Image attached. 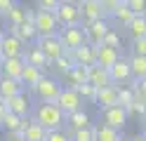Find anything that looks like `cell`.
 Returning <instances> with one entry per match:
<instances>
[{
	"instance_id": "obj_40",
	"label": "cell",
	"mask_w": 146,
	"mask_h": 141,
	"mask_svg": "<svg viewBox=\"0 0 146 141\" xmlns=\"http://www.w3.org/2000/svg\"><path fill=\"white\" fill-rule=\"evenodd\" d=\"M45 141H71V134L66 129H52V132H47Z\"/></svg>"
},
{
	"instance_id": "obj_4",
	"label": "cell",
	"mask_w": 146,
	"mask_h": 141,
	"mask_svg": "<svg viewBox=\"0 0 146 141\" xmlns=\"http://www.w3.org/2000/svg\"><path fill=\"white\" fill-rule=\"evenodd\" d=\"M33 24H35V31L38 35H57L59 33V21H57V14L47 12V9H35L33 12Z\"/></svg>"
},
{
	"instance_id": "obj_22",
	"label": "cell",
	"mask_w": 146,
	"mask_h": 141,
	"mask_svg": "<svg viewBox=\"0 0 146 141\" xmlns=\"http://www.w3.org/2000/svg\"><path fill=\"white\" fill-rule=\"evenodd\" d=\"M21 136L26 141H45V136H47V132H45V127H40L38 122H35L33 118H26L24 122V129H21Z\"/></svg>"
},
{
	"instance_id": "obj_26",
	"label": "cell",
	"mask_w": 146,
	"mask_h": 141,
	"mask_svg": "<svg viewBox=\"0 0 146 141\" xmlns=\"http://www.w3.org/2000/svg\"><path fill=\"white\" fill-rule=\"evenodd\" d=\"M42 71L40 68H35V66H29V64H24V68H21V75H19V82L24 85V87H29V89H33L35 85L40 82V78H42Z\"/></svg>"
},
{
	"instance_id": "obj_31",
	"label": "cell",
	"mask_w": 146,
	"mask_h": 141,
	"mask_svg": "<svg viewBox=\"0 0 146 141\" xmlns=\"http://www.w3.org/2000/svg\"><path fill=\"white\" fill-rule=\"evenodd\" d=\"M26 12H29V9H26L24 5H19L17 3L10 12H7V17H5V21H7V28L10 26H21L24 21H26Z\"/></svg>"
},
{
	"instance_id": "obj_43",
	"label": "cell",
	"mask_w": 146,
	"mask_h": 141,
	"mask_svg": "<svg viewBox=\"0 0 146 141\" xmlns=\"http://www.w3.org/2000/svg\"><path fill=\"white\" fill-rule=\"evenodd\" d=\"M132 54H137V56H146V38L132 40Z\"/></svg>"
},
{
	"instance_id": "obj_48",
	"label": "cell",
	"mask_w": 146,
	"mask_h": 141,
	"mask_svg": "<svg viewBox=\"0 0 146 141\" xmlns=\"http://www.w3.org/2000/svg\"><path fill=\"white\" fill-rule=\"evenodd\" d=\"M61 3H78V0H61Z\"/></svg>"
},
{
	"instance_id": "obj_29",
	"label": "cell",
	"mask_w": 146,
	"mask_h": 141,
	"mask_svg": "<svg viewBox=\"0 0 146 141\" xmlns=\"http://www.w3.org/2000/svg\"><path fill=\"white\" fill-rule=\"evenodd\" d=\"M130 71H132V80H146V56H137L130 54Z\"/></svg>"
},
{
	"instance_id": "obj_37",
	"label": "cell",
	"mask_w": 146,
	"mask_h": 141,
	"mask_svg": "<svg viewBox=\"0 0 146 141\" xmlns=\"http://www.w3.org/2000/svg\"><path fill=\"white\" fill-rule=\"evenodd\" d=\"M71 141H94V129L92 127H85V129H76V132H68Z\"/></svg>"
},
{
	"instance_id": "obj_14",
	"label": "cell",
	"mask_w": 146,
	"mask_h": 141,
	"mask_svg": "<svg viewBox=\"0 0 146 141\" xmlns=\"http://www.w3.org/2000/svg\"><path fill=\"white\" fill-rule=\"evenodd\" d=\"M108 75H111V82L118 85V87H123L125 82H132V71H130V61L127 59H118L111 68H108Z\"/></svg>"
},
{
	"instance_id": "obj_49",
	"label": "cell",
	"mask_w": 146,
	"mask_h": 141,
	"mask_svg": "<svg viewBox=\"0 0 146 141\" xmlns=\"http://www.w3.org/2000/svg\"><path fill=\"white\" fill-rule=\"evenodd\" d=\"M120 141H132V139H125V136H123V139H120Z\"/></svg>"
},
{
	"instance_id": "obj_10",
	"label": "cell",
	"mask_w": 146,
	"mask_h": 141,
	"mask_svg": "<svg viewBox=\"0 0 146 141\" xmlns=\"http://www.w3.org/2000/svg\"><path fill=\"white\" fill-rule=\"evenodd\" d=\"M76 5H78V12H80V21H83V26L97 21V19H106L102 5H99V0H78Z\"/></svg>"
},
{
	"instance_id": "obj_33",
	"label": "cell",
	"mask_w": 146,
	"mask_h": 141,
	"mask_svg": "<svg viewBox=\"0 0 146 141\" xmlns=\"http://www.w3.org/2000/svg\"><path fill=\"white\" fill-rule=\"evenodd\" d=\"M102 45H106V47H113V50H118L120 52V45H123V38H120V33L115 31V28H111L106 35H104V40H102Z\"/></svg>"
},
{
	"instance_id": "obj_46",
	"label": "cell",
	"mask_w": 146,
	"mask_h": 141,
	"mask_svg": "<svg viewBox=\"0 0 146 141\" xmlns=\"http://www.w3.org/2000/svg\"><path fill=\"white\" fill-rule=\"evenodd\" d=\"M5 113H7V106H5V101L0 99V120H3V115H5Z\"/></svg>"
},
{
	"instance_id": "obj_17",
	"label": "cell",
	"mask_w": 146,
	"mask_h": 141,
	"mask_svg": "<svg viewBox=\"0 0 146 141\" xmlns=\"http://www.w3.org/2000/svg\"><path fill=\"white\" fill-rule=\"evenodd\" d=\"M87 82L92 85V87H97V89L106 87V85H113V82H111V75H108V71L102 68V66H97V64L87 66Z\"/></svg>"
},
{
	"instance_id": "obj_5",
	"label": "cell",
	"mask_w": 146,
	"mask_h": 141,
	"mask_svg": "<svg viewBox=\"0 0 146 141\" xmlns=\"http://www.w3.org/2000/svg\"><path fill=\"white\" fill-rule=\"evenodd\" d=\"M33 45L45 54V59H47V61H54V59H59V56H64V45L59 42L57 35H47V38L38 35Z\"/></svg>"
},
{
	"instance_id": "obj_16",
	"label": "cell",
	"mask_w": 146,
	"mask_h": 141,
	"mask_svg": "<svg viewBox=\"0 0 146 141\" xmlns=\"http://www.w3.org/2000/svg\"><path fill=\"white\" fill-rule=\"evenodd\" d=\"M94 103L99 106V111L115 106V103H118V85H106V87L97 89V99H94Z\"/></svg>"
},
{
	"instance_id": "obj_27",
	"label": "cell",
	"mask_w": 146,
	"mask_h": 141,
	"mask_svg": "<svg viewBox=\"0 0 146 141\" xmlns=\"http://www.w3.org/2000/svg\"><path fill=\"white\" fill-rule=\"evenodd\" d=\"M24 122H26V118H19V115H14V113L7 111L3 115V120H0V127H3L7 134H21Z\"/></svg>"
},
{
	"instance_id": "obj_18",
	"label": "cell",
	"mask_w": 146,
	"mask_h": 141,
	"mask_svg": "<svg viewBox=\"0 0 146 141\" xmlns=\"http://www.w3.org/2000/svg\"><path fill=\"white\" fill-rule=\"evenodd\" d=\"M21 59H24V64H29V66H35V68H40L42 73L47 71V66H50V61L45 59V54H42V52H40V50H38L35 45L26 47V50H24V56H21Z\"/></svg>"
},
{
	"instance_id": "obj_9",
	"label": "cell",
	"mask_w": 146,
	"mask_h": 141,
	"mask_svg": "<svg viewBox=\"0 0 146 141\" xmlns=\"http://www.w3.org/2000/svg\"><path fill=\"white\" fill-rule=\"evenodd\" d=\"M7 33L17 35L24 45L35 42V38H38V31H35V24H33V9H29V12H26V21H24L21 26H10V28H7Z\"/></svg>"
},
{
	"instance_id": "obj_11",
	"label": "cell",
	"mask_w": 146,
	"mask_h": 141,
	"mask_svg": "<svg viewBox=\"0 0 146 141\" xmlns=\"http://www.w3.org/2000/svg\"><path fill=\"white\" fill-rule=\"evenodd\" d=\"M83 31H85L87 45H102L104 35L111 31V24H108V19H97V21H92V24H85Z\"/></svg>"
},
{
	"instance_id": "obj_8",
	"label": "cell",
	"mask_w": 146,
	"mask_h": 141,
	"mask_svg": "<svg viewBox=\"0 0 146 141\" xmlns=\"http://www.w3.org/2000/svg\"><path fill=\"white\" fill-rule=\"evenodd\" d=\"M54 103L61 108L64 115H68V113H73V111L83 108V99H80L78 89H71V87H61V92H59V97H57Z\"/></svg>"
},
{
	"instance_id": "obj_25",
	"label": "cell",
	"mask_w": 146,
	"mask_h": 141,
	"mask_svg": "<svg viewBox=\"0 0 146 141\" xmlns=\"http://www.w3.org/2000/svg\"><path fill=\"white\" fill-rule=\"evenodd\" d=\"M73 56V64L76 66H92L94 64V45H83V47H78V50H73L71 52Z\"/></svg>"
},
{
	"instance_id": "obj_13",
	"label": "cell",
	"mask_w": 146,
	"mask_h": 141,
	"mask_svg": "<svg viewBox=\"0 0 146 141\" xmlns=\"http://www.w3.org/2000/svg\"><path fill=\"white\" fill-rule=\"evenodd\" d=\"M5 106H7V111H10V113H14V115H19V118H29L31 111H33V106H31V97H29L26 92L17 94V97H12V99H7Z\"/></svg>"
},
{
	"instance_id": "obj_15",
	"label": "cell",
	"mask_w": 146,
	"mask_h": 141,
	"mask_svg": "<svg viewBox=\"0 0 146 141\" xmlns=\"http://www.w3.org/2000/svg\"><path fill=\"white\" fill-rule=\"evenodd\" d=\"M120 59V52L113 50V47H106V45H94V64L102 66V68H111V66Z\"/></svg>"
},
{
	"instance_id": "obj_36",
	"label": "cell",
	"mask_w": 146,
	"mask_h": 141,
	"mask_svg": "<svg viewBox=\"0 0 146 141\" xmlns=\"http://www.w3.org/2000/svg\"><path fill=\"white\" fill-rule=\"evenodd\" d=\"M132 101H134V94H132V89H130V85H127V87H118V106L127 108Z\"/></svg>"
},
{
	"instance_id": "obj_34",
	"label": "cell",
	"mask_w": 146,
	"mask_h": 141,
	"mask_svg": "<svg viewBox=\"0 0 146 141\" xmlns=\"http://www.w3.org/2000/svg\"><path fill=\"white\" fill-rule=\"evenodd\" d=\"M125 111H127V115H137L141 122H146V103H141V101H137V99H134Z\"/></svg>"
},
{
	"instance_id": "obj_2",
	"label": "cell",
	"mask_w": 146,
	"mask_h": 141,
	"mask_svg": "<svg viewBox=\"0 0 146 141\" xmlns=\"http://www.w3.org/2000/svg\"><path fill=\"white\" fill-rule=\"evenodd\" d=\"M64 85L57 80V78H50V75H42L40 82L33 87V94H35V99H38L40 103H54L59 97V92H61Z\"/></svg>"
},
{
	"instance_id": "obj_45",
	"label": "cell",
	"mask_w": 146,
	"mask_h": 141,
	"mask_svg": "<svg viewBox=\"0 0 146 141\" xmlns=\"http://www.w3.org/2000/svg\"><path fill=\"white\" fill-rule=\"evenodd\" d=\"M5 141H26V139H24L21 134H7V139H5Z\"/></svg>"
},
{
	"instance_id": "obj_38",
	"label": "cell",
	"mask_w": 146,
	"mask_h": 141,
	"mask_svg": "<svg viewBox=\"0 0 146 141\" xmlns=\"http://www.w3.org/2000/svg\"><path fill=\"white\" fill-rule=\"evenodd\" d=\"M78 89V94H80V99L83 101H92L94 103V99H97V87H92L90 82H85V85H80V87H76Z\"/></svg>"
},
{
	"instance_id": "obj_30",
	"label": "cell",
	"mask_w": 146,
	"mask_h": 141,
	"mask_svg": "<svg viewBox=\"0 0 146 141\" xmlns=\"http://www.w3.org/2000/svg\"><path fill=\"white\" fill-rule=\"evenodd\" d=\"M92 129H94V141H120L123 136H120V132L118 129H111V127H106V125H92Z\"/></svg>"
},
{
	"instance_id": "obj_24",
	"label": "cell",
	"mask_w": 146,
	"mask_h": 141,
	"mask_svg": "<svg viewBox=\"0 0 146 141\" xmlns=\"http://www.w3.org/2000/svg\"><path fill=\"white\" fill-rule=\"evenodd\" d=\"M21 92H24V85L19 80L3 78V75H0V99H3V101L12 99V97H17V94H21Z\"/></svg>"
},
{
	"instance_id": "obj_47",
	"label": "cell",
	"mask_w": 146,
	"mask_h": 141,
	"mask_svg": "<svg viewBox=\"0 0 146 141\" xmlns=\"http://www.w3.org/2000/svg\"><path fill=\"white\" fill-rule=\"evenodd\" d=\"M132 141H146V134H144V132H141V134H137Z\"/></svg>"
},
{
	"instance_id": "obj_44",
	"label": "cell",
	"mask_w": 146,
	"mask_h": 141,
	"mask_svg": "<svg viewBox=\"0 0 146 141\" xmlns=\"http://www.w3.org/2000/svg\"><path fill=\"white\" fill-rule=\"evenodd\" d=\"M17 5V0H0V17H7V12Z\"/></svg>"
},
{
	"instance_id": "obj_32",
	"label": "cell",
	"mask_w": 146,
	"mask_h": 141,
	"mask_svg": "<svg viewBox=\"0 0 146 141\" xmlns=\"http://www.w3.org/2000/svg\"><path fill=\"white\" fill-rule=\"evenodd\" d=\"M132 17H134V14L130 12V7H127L125 3H123V5H118L113 12H111V19H113L115 24H120V26H127V24L132 21Z\"/></svg>"
},
{
	"instance_id": "obj_7",
	"label": "cell",
	"mask_w": 146,
	"mask_h": 141,
	"mask_svg": "<svg viewBox=\"0 0 146 141\" xmlns=\"http://www.w3.org/2000/svg\"><path fill=\"white\" fill-rule=\"evenodd\" d=\"M127 120H130V115H127V111L123 106H111V108H104L102 111V125L106 127H111V129H118L120 132L125 125H127Z\"/></svg>"
},
{
	"instance_id": "obj_12",
	"label": "cell",
	"mask_w": 146,
	"mask_h": 141,
	"mask_svg": "<svg viewBox=\"0 0 146 141\" xmlns=\"http://www.w3.org/2000/svg\"><path fill=\"white\" fill-rule=\"evenodd\" d=\"M57 21L59 26H83V21H80V12H78V5L76 3H61L57 12Z\"/></svg>"
},
{
	"instance_id": "obj_20",
	"label": "cell",
	"mask_w": 146,
	"mask_h": 141,
	"mask_svg": "<svg viewBox=\"0 0 146 141\" xmlns=\"http://www.w3.org/2000/svg\"><path fill=\"white\" fill-rule=\"evenodd\" d=\"M21 68H24V59L21 56H17V59H0V75H3V78L19 80Z\"/></svg>"
},
{
	"instance_id": "obj_28",
	"label": "cell",
	"mask_w": 146,
	"mask_h": 141,
	"mask_svg": "<svg viewBox=\"0 0 146 141\" xmlns=\"http://www.w3.org/2000/svg\"><path fill=\"white\" fill-rule=\"evenodd\" d=\"M130 40H139V38H146V14L144 17H132V21L125 26Z\"/></svg>"
},
{
	"instance_id": "obj_3",
	"label": "cell",
	"mask_w": 146,
	"mask_h": 141,
	"mask_svg": "<svg viewBox=\"0 0 146 141\" xmlns=\"http://www.w3.org/2000/svg\"><path fill=\"white\" fill-rule=\"evenodd\" d=\"M57 38L64 45V52H73V50H78V47H83L87 42L83 26H64V28H59Z\"/></svg>"
},
{
	"instance_id": "obj_21",
	"label": "cell",
	"mask_w": 146,
	"mask_h": 141,
	"mask_svg": "<svg viewBox=\"0 0 146 141\" xmlns=\"http://www.w3.org/2000/svg\"><path fill=\"white\" fill-rule=\"evenodd\" d=\"M73 56H71V52H64V56H59V59H54V61H50V66L47 68H52V73L57 75V80L61 82V78L66 75L71 68H73Z\"/></svg>"
},
{
	"instance_id": "obj_19",
	"label": "cell",
	"mask_w": 146,
	"mask_h": 141,
	"mask_svg": "<svg viewBox=\"0 0 146 141\" xmlns=\"http://www.w3.org/2000/svg\"><path fill=\"white\" fill-rule=\"evenodd\" d=\"M66 125H68V132H76V129H85V127H92V120H90V113L78 108L66 115Z\"/></svg>"
},
{
	"instance_id": "obj_42",
	"label": "cell",
	"mask_w": 146,
	"mask_h": 141,
	"mask_svg": "<svg viewBox=\"0 0 146 141\" xmlns=\"http://www.w3.org/2000/svg\"><path fill=\"white\" fill-rule=\"evenodd\" d=\"M125 0H99V5H102V9H104V14L106 17H111V12L118 7V5H123Z\"/></svg>"
},
{
	"instance_id": "obj_35",
	"label": "cell",
	"mask_w": 146,
	"mask_h": 141,
	"mask_svg": "<svg viewBox=\"0 0 146 141\" xmlns=\"http://www.w3.org/2000/svg\"><path fill=\"white\" fill-rule=\"evenodd\" d=\"M130 89H132V94H134V99H137V101L146 103V80H132Z\"/></svg>"
},
{
	"instance_id": "obj_50",
	"label": "cell",
	"mask_w": 146,
	"mask_h": 141,
	"mask_svg": "<svg viewBox=\"0 0 146 141\" xmlns=\"http://www.w3.org/2000/svg\"><path fill=\"white\" fill-rule=\"evenodd\" d=\"M144 134H146V122H144Z\"/></svg>"
},
{
	"instance_id": "obj_39",
	"label": "cell",
	"mask_w": 146,
	"mask_h": 141,
	"mask_svg": "<svg viewBox=\"0 0 146 141\" xmlns=\"http://www.w3.org/2000/svg\"><path fill=\"white\" fill-rule=\"evenodd\" d=\"M125 5L130 7V12L134 17H144L146 14V0H125Z\"/></svg>"
},
{
	"instance_id": "obj_1",
	"label": "cell",
	"mask_w": 146,
	"mask_h": 141,
	"mask_svg": "<svg viewBox=\"0 0 146 141\" xmlns=\"http://www.w3.org/2000/svg\"><path fill=\"white\" fill-rule=\"evenodd\" d=\"M33 120L38 122L40 127H45V132H52V129H64L66 125V115L61 113V108L57 103H35L33 108Z\"/></svg>"
},
{
	"instance_id": "obj_23",
	"label": "cell",
	"mask_w": 146,
	"mask_h": 141,
	"mask_svg": "<svg viewBox=\"0 0 146 141\" xmlns=\"http://www.w3.org/2000/svg\"><path fill=\"white\" fill-rule=\"evenodd\" d=\"M64 82H66V87H71V89H76V87H80V85H85L87 82V66H73V68L61 78Z\"/></svg>"
},
{
	"instance_id": "obj_41",
	"label": "cell",
	"mask_w": 146,
	"mask_h": 141,
	"mask_svg": "<svg viewBox=\"0 0 146 141\" xmlns=\"http://www.w3.org/2000/svg\"><path fill=\"white\" fill-rule=\"evenodd\" d=\"M35 5H38V9H47V12H57L61 0H35Z\"/></svg>"
},
{
	"instance_id": "obj_6",
	"label": "cell",
	"mask_w": 146,
	"mask_h": 141,
	"mask_svg": "<svg viewBox=\"0 0 146 141\" xmlns=\"http://www.w3.org/2000/svg\"><path fill=\"white\" fill-rule=\"evenodd\" d=\"M26 45L12 33H3L0 38V59H17V56H24Z\"/></svg>"
},
{
	"instance_id": "obj_51",
	"label": "cell",
	"mask_w": 146,
	"mask_h": 141,
	"mask_svg": "<svg viewBox=\"0 0 146 141\" xmlns=\"http://www.w3.org/2000/svg\"><path fill=\"white\" fill-rule=\"evenodd\" d=\"M0 38H3V31H0Z\"/></svg>"
}]
</instances>
